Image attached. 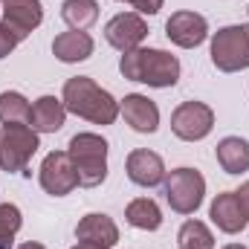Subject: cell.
I'll use <instances>...</instances> for the list:
<instances>
[{"label": "cell", "instance_id": "obj_28", "mask_svg": "<svg viewBox=\"0 0 249 249\" xmlns=\"http://www.w3.org/2000/svg\"><path fill=\"white\" fill-rule=\"evenodd\" d=\"M18 249H47L44 244H35V241H29V244H20Z\"/></svg>", "mask_w": 249, "mask_h": 249}, {"label": "cell", "instance_id": "obj_19", "mask_svg": "<svg viewBox=\"0 0 249 249\" xmlns=\"http://www.w3.org/2000/svg\"><path fill=\"white\" fill-rule=\"evenodd\" d=\"M124 220H127L133 229L154 232V229L162 226V212H160V206H157L151 197H139V200L127 203V209H124Z\"/></svg>", "mask_w": 249, "mask_h": 249}, {"label": "cell", "instance_id": "obj_11", "mask_svg": "<svg viewBox=\"0 0 249 249\" xmlns=\"http://www.w3.org/2000/svg\"><path fill=\"white\" fill-rule=\"evenodd\" d=\"M124 168H127L130 183H136V186H142V188L160 186L165 180V162H162V157L154 154V151H148V148L130 151Z\"/></svg>", "mask_w": 249, "mask_h": 249}, {"label": "cell", "instance_id": "obj_4", "mask_svg": "<svg viewBox=\"0 0 249 249\" xmlns=\"http://www.w3.org/2000/svg\"><path fill=\"white\" fill-rule=\"evenodd\" d=\"M212 64L223 72H238L249 67V23L223 26L212 38Z\"/></svg>", "mask_w": 249, "mask_h": 249}, {"label": "cell", "instance_id": "obj_16", "mask_svg": "<svg viewBox=\"0 0 249 249\" xmlns=\"http://www.w3.org/2000/svg\"><path fill=\"white\" fill-rule=\"evenodd\" d=\"M64 119H67V107H64L61 99H55V96H41L32 105V113H29V124L38 133H55V130H61Z\"/></svg>", "mask_w": 249, "mask_h": 249}, {"label": "cell", "instance_id": "obj_23", "mask_svg": "<svg viewBox=\"0 0 249 249\" xmlns=\"http://www.w3.org/2000/svg\"><path fill=\"white\" fill-rule=\"evenodd\" d=\"M20 209L18 206H12V203H0V241H12L15 235H18V229H20Z\"/></svg>", "mask_w": 249, "mask_h": 249}, {"label": "cell", "instance_id": "obj_25", "mask_svg": "<svg viewBox=\"0 0 249 249\" xmlns=\"http://www.w3.org/2000/svg\"><path fill=\"white\" fill-rule=\"evenodd\" d=\"M130 6L142 15H157L162 9V0H130Z\"/></svg>", "mask_w": 249, "mask_h": 249}, {"label": "cell", "instance_id": "obj_8", "mask_svg": "<svg viewBox=\"0 0 249 249\" xmlns=\"http://www.w3.org/2000/svg\"><path fill=\"white\" fill-rule=\"evenodd\" d=\"M78 186V171L67 151H53L41 162V188L53 197H64Z\"/></svg>", "mask_w": 249, "mask_h": 249}, {"label": "cell", "instance_id": "obj_24", "mask_svg": "<svg viewBox=\"0 0 249 249\" xmlns=\"http://www.w3.org/2000/svg\"><path fill=\"white\" fill-rule=\"evenodd\" d=\"M20 41H23V35H20L18 29H12V26L3 20V23H0V58H6Z\"/></svg>", "mask_w": 249, "mask_h": 249}, {"label": "cell", "instance_id": "obj_21", "mask_svg": "<svg viewBox=\"0 0 249 249\" xmlns=\"http://www.w3.org/2000/svg\"><path fill=\"white\" fill-rule=\"evenodd\" d=\"M29 113H32V107L20 93H15V90L0 93V122L3 124H18V122L26 124Z\"/></svg>", "mask_w": 249, "mask_h": 249}, {"label": "cell", "instance_id": "obj_9", "mask_svg": "<svg viewBox=\"0 0 249 249\" xmlns=\"http://www.w3.org/2000/svg\"><path fill=\"white\" fill-rule=\"evenodd\" d=\"M145 35H148V23H145L139 15H133V12H122V15L110 18L107 26H105V38H107V44L116 47L119 53H130V50H136V47L145 41Z\"/></svg>", "mask_w": 249, "mask_h": 249}, {"label": "cell", "instance_id": "obj_13", "mask_svg": "<svg viewBox=\"0 0 249 249\" xmlns=\"http://www.w3.org/2000/svg\"><path fill=\"white\" fill-rule=\"evenodd\" d=\"M3 6V20L18 29L23 38L41 26L44 20V9H41V0H0Z\"/></svg>", "mask_w": 249, "mask_h": 249}, {"label": "cell", "instance_id": "obj_15", "mask_svg": "<svg viewBox=\"0 0 249 249\" xmlns=\"http://www.w3.org/2000/svg\"><path fill=\"white\" fill-rule=\"evenodd\" d=\"M75 238L78 241H87V244H99V247L113 249L116 241H119V229H116V223L107 214H87V217L78 220Z\"/></svg>", "mask_w": 249, "mask_h": 249}, {"label": "cell", "instance_id": "obj_20", "mask_svg": "<svg viewBox=\"0 0 249 249\" xmlns=\"http://www.w3.org/2000/svg\"><path fill=\"white\" fill-rule=\"evenodd\" d=\"M61 18L67 20V26L84 32L87 26L96 23V18H99V3H96V0H64Z\"/></svg>", "mask_w": 249, "mask_h": 249}, {"label": "cell", "instance_id": "obj_5", "mask_svg": "<svg viewBox=\"0 0 249 249\" xmlns=\"http://www.w3.org/2000/svg\"><path fill=\"white\" fill-rule=\"evenodd\" d=\"M38 130L29 124H3L0 130V168L3 171H23L32 154L38 151Z\"/></svg>", "mask_w": 249, "mask_h": 249}, {"label": "cell", "instance_id": "obj_14", "mask_svg": "<svg viewBox=\"0 0 249 249\" xmlns=\"http://www.w3.org/2000/svg\"><path fill=\"white\" fill-rule=\"evenodd\" d=\"M212 220H214V226L220 229V232H226V235H238V232H244V226H247V214H244V209H241V203H238V194L235 191H223V194H217L214 197V203H212Z\"/></svg>", "mask_w": 249, "mask_h": 249}, {"label": "cell", "instance_id": "obj_2", "mask_svg": "<svg viewBox=\"0 0 249 249\" xmlns=\"http://www.w3.org/2000/svg\"><path fill=\"white\" fill-rule=\"evenodd\" d=\"M124 78L130 81H142L148 87H174L180 78V61L165 53V50H145L136 47L130 53H124L119 61Z\"/></svg>", "mask_w": 249, "mask_h": 249}, {"label": "cell", "instance_id": "obj_10", "mask_svg": "<svg viewBox=\"0 0 249 249\" xmlns=\"http://www.w3.org/2000/svg\"><path fill=\"white\" fill-rule=\"evenodd\" d=\"M165 35L177 44V47H183V50H194V47H200L203 41H206V35H209V23H206V18L203 15H197V12H174L171 18H168V23H165Z\"/></svg>", "mask_w": 249, "mask_h": 249}, {"label": "cell", "instance_id": "obj_29", "mask_svg": "<svg viewBox=\"0 0 249 249\" xmlns=\"http://www.w3.org/2000/svg\"><path fill=\"white\" fill-rule=\"evenodd\" d=\"M223 249H247V247H241V244H229V247H223Z\"/></svg>", "mask_w": 249, "mask_h": 249}, {"label": "cell", "instance_id": "obj_31", "mask_svg": "<svg viewBox=\"0 0 249 249\" xmlns=\"http://www.w3.org/2000/svg\"><path fill=\"white\" fill-rule=\"evenodd\" d=\"M119 3H130V0H119Z\"/></svg>", "mask_w": 249, "mask_h": 249}, {"label": "cell", "instance_id": "obj_6", "mask_svg": "<svg viewBox=\"0 0 249 249\" xmlns=\"http://www.w3.org/2000/svg\"><path fill=\"white\" fill-rule=\"evenodd\" d=\"M206 180L197 168H174L165 177V200L177 214H194L203 203Z\"/></svg>", "mask_w": 249, "mask_h": 249}, {"label": "cell", "instance_id": "obj_26", "mask_svg": "<svg viewBox=\"0 0 249 249\" xmlns=\"http://www.w3.org/2000/svg\"><path fill=\"white\" fill-rule=\"evenodd\" d=\"M235 194H238V203H241V209H244V214H247V220H249V183H244Z\"/></svg>", "mask_w": 249, "mask_h": 249}, {"label": "cell", "instance_id": "obj_7", "mask_svg": "<svg viewBox=\"0 0 249 249\" xmlns=\"http://www.w3.org/2000/svg\"><path fill=\"white\" fill-rule=\"evenodd\" d=\"M214 127V113L209 105L203 102H183L174 113H171V130L186 139V142H197L206 139Z\"/></svg>", "mask_w": 249, "mask_h": 249}, {"label": "cell", "instance_id": "obj_1", "mask_svg": "<svg viewBox=\"0 0 249 249\" xmlns=\"http://www.w3.org/2000/svg\"><path fill=\"white\" fill-rule=\"evenodd\" d=\"M61 102L70 113L93 124H113L119 116V102L87 75H75L64 84Z\"/></svg>", "mask_w": 249, "mask_h": 249}, {"label": "cell", "instance_id": "obj_27", "mask_svg": "<svg viewBox=\"0 0 249 249\" xmlns=\"http://www.w3.org/2000/svg\"><path fill=\"white\" fill-rule=\"evenodd\" d=\"M72 249H107V247H99V244H87V241H78Z\"/></svg>", "mask_w": 249, "mask_h": 249}, {"label": "cell", "instance_id": "obj_12", "mask_svg": "<svg viewBox=\"0 0 249 249\" xmlns=\"http://www.w3.org/2000/svg\"><path fill=\"white\" fill-rule=\"evenodd\" d=\"M119 113L124 116V122L139 133H154L160 127V107L148 96H139V93L124 96V102L119 105Z\"/></svg>", "mask_w": 249, "mask_h": 249}, {"label": "cell", "instance_id": "obj_18", "mask_svg": "<svg viewBox=\"0 0 249 249\" xmlns=\"http://www.w3.org/2000/svg\"><path fill=\"white\" fill-rule=\"evenodd\" d=\"M217 162L226 174L249 171V142L241 136H226L217 142Z\"/></svg>", "mask_w": 249, "mask_h": 249}, {"label": "cell", "instance_id": "obj_3", "mask_svg": "<svg viewBox=\"0 0 249 249\" xmlns=\"http://www.w3.org/2000/svg\"><path fill=\"white\" fill-rule=\"evenodd\" d=\"M75 171H78V186L96 188L107 177V142L99 133H75L67 148Z\"/></svg>", "mask_w": 249, "mask_h": 249}, {"label": "cell", "instance_id": "obj_22", "mask_svg": "<svg viewBox=\"0 0 249 249\" xmlns=\"http://www.w3.org/2000/svg\"><path fill=\"white\" fill-rule=\"evenodd\" d=\"M177 244H180V249H214V238H212V232H209L206 223H200V220H186V223L180 226Z\"/></svg>", "mask_w": 249, "mask_h": 249}, {"label": "cell", "instance_id": "obj_17", "mask_svg": "<svg viewBox=\"0 0 249 249\" xmlns=\"http://www.w3.org/2000/svg\"><path fill=\"white\" fill-rule=\"evenodd\" d=\"M53 53L55 58L64 64H75L84 61L93 55V38L81 29H72V32H61L55 41H53Z\"/></svg>", "mask_w": 249, "mask_h": 249}, {"label": "cell", "instance_id": "obj_30", "mask_svg": "<svg viewBox=\"0 0 249 249\" xmlns=\"http://www.w3.org/2000/svg\"><path fill=\"white\" fill-rule=\"evenodd\" d=\"M0 249H9V244H6V241H0Z\"/></svg>", "mask_w": 249, "mask_h": 249}]
</instances>
